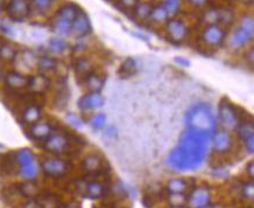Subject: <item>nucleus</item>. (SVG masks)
<instances>
[{"instance_id":"obj_40","label":"nucleus","mask_w":254,"mask_h":208,"mask_svg":"<svg viewBox=\"0 0 254 208\" xmlns=\"http://www.w3.org/2000/svg\"><path fill=\"white\" fill-rule=\"evenodd\" d=\"M241 27L246 29V31H249L250 33H253V20H252V18H251V17L244 18L243 25H241Z\"/></svg>"},{"instance_id":"obj_37","label":"nucleus","mask_w":254,"mask_h":208,"mask_svg":"<svg viewBox=\"0 0 254 208\" xmlns=\"http://www.w3.org/2000/svg\"><path fill=\"white\" fill-rule=\"evenodd\" d=\"M241 192H243L244 197H246V198H249V199H252L253 195H254V188H253V183H252V181H250V183L245 184V185L243 186V188H241Z\"/></svg>"},{"instance_id":"obj_22","label":"nucleus","mask_w":254,"mask_h":208,"mask_svg":"<svg viewBox=\"0 0 254 208\" xmlns=\"http://www.w3.org/2000/svg\"><path fill=\"white\" fill-rule=\"evenodd\" d=\"M16 162L18 163V165L20 166V168L34 164L35 163L34 153L32 152L29 148H21V150L17 151Z\"/></svg>"},{"instance_id":"obj_6","label":"nucleus","mask_w":254,"mask_h":208,"mask_svg":"<svg viewBox=\"0 0 254 208\" xmlns=\"http://www.w3.org/2000/svg\"><path fill=\"white\" fill-rule=\"evenodd\" d=\"M31 6L28 0H11L7 5V14L11 19L21 21L29 14Z\"/></svg>"},{"instance_id":"obj_29","label":"nucleus","mask_w":254,"mask_h":208,"mask_svg":"<svg viewBox=\"0 0 254 208\" xmlns=\"http://www.w3.org/2000/svg\"><path fill=\"white\" fill-rule=\"evenodd\" d=\"M57 64V61L54 58H50V56H41L37 60V67L43 71H49L53 70Z\"/></svg>"},{"instance_id":"obj_4","label":"nucleus","mask_w":254,"mask_h":208,"mask_svg":"<svg viewBox=\"0 0 254 208\" xmlns=\"http://www.w3.org/2000/svg\"><path fill=\"white\" fill-rule=\"evenodd\" d=\"M68 163L60 158H47L44 159L41 164V168L48 177L58 178L67 173Z\"/></svg>"},{"instance_id":"obj_10","label":"nucleus","mask_w":254,"mask_h":208,"mask_svg":"<svg viewBox=\"0 0 254 208\" xmlns=\"http://www.w3.org/2000/svg\"><path fill=\"white\" fill-rule=\"evenodd\" d=\"M104 97L100 93H89L85 94L78 100V108L82 111H88V110L99 109L104 105Z\"/></svg>"},{"instance_id":"obj_17","label":"nucleus","mask_w":254,"mask_h":208,"mask_svg":"<svg viewBox=\"0 0 254 208\" xmlns=\"http://www.w3.org/2000/svg\"><path fill=\"white\" fill-rule=\"evenodd\" d=\"M252 38V33H250L249 31L240 27L237 31L233 32V34L230 38V46L232 48H239V47H243L244 44H246Z\"/></svg>"},{"instance_id":"obj_14","label":"nucleus","mask_w":254,"mask_h":208,"mask_svg":"<svg viewBox=\"0 0 254 208\" xmlns=\"http://www.w3.org/2000/svg\"><path fill=\"white\" fill-rule=\"evenodd\" d=\"M53 133V127L47 122H36V123L32 124L31 130H29V135L32 138L39 139V141H44L49 137Z\"/></svg>"},{"instance_id":"obj_2","label":"nucleus","mask_w":254,"mask_h":208,"mask_svg":"<svg viewBox=\"0 0 254 208\" xmlns=\"http://www.w3.org/2000/svg\"><path fill=\"white\" fill-rule=\"evenodd\" d=\"M188 127L202 130L214 135L216 130V117L208 103H197L191 106L185 117Z\"/></svg>"},{"instance_id":"obj_34","label":"nucleus","mask_w":254,"mask_h":208,"mask_svg":"<svg viewBox=\"0 0 254 208\" xmlns=\"http://www.w3.org/2000/svg\"><path fill=\"white\" fill-rule=\"evenodd\" d=\"M135 14L139 18H147L150 16V12H152V6L149 4H139L137 7L134 8Z\"/></svg>"},{"instance_id":"obj_43","label":"nucleus","mask_w":254,"mask_h":208,"mask_svg":"<svg viewBox=\"0 0 254 208\" xmlns=\"http://www.w3.org/2000/svg\"><path fill=\"white\" fill-rule=\"evenodd\" d=\"M105 135L108 136V137H111V138H114L117 136V130L114 126H109L106 127L105 130Z\"/></svg>"},{"instance_id":"obj_39","label":"nucleus","mask_w":254,"mask_h":208,"mask_svg":"<svg viewBox=\"0 0 254 208\" xmlns=\"http://www.w3.org/2000/svg\"><path fill=\"white\" fill-rule=\"evenodd\" d=\"M212 174H214V177L219 178V179H221V178L227 177V175H229V172H227L225 168L217 166V167L212 168Z\"/></svg>"},{"instance_id":"obj_42","label":"nucleus","mask_w":254,"mask_h":208,"mask_svg":"<svg viewBox=\"0 0 254 208\" xmlns=\"http://www.w3.org/2000/svg\"><path fill=\"white\" fill-rule=\"evenodd\" d=\"M175 62H176L177 64H179V66L184 67V68H187V67L190 66V61H189L188 59L182 58V56H177V58L175 59Z\"/></svg>"},{"instance_id":"obj_19","label":"nucleus","mask_w":254,"mask_h":208,"mask_svg":"<svg viewBox=\"0 0 254 208\" xmlns=\"http://www.w3.org/2000/svg\"><path fill=\"white\" fill-rule=\"evenodd\" d=\"M85 84L90 93H100L104 88V80L96 73H89L85 75Z\"/></svg>"},{"instance_id":"obj_47","label":"nucleus","mask_w":254,"mask_h":208,"mask_svg":"<svg viewBox=\"0 0 254 208\" xmlns=\"http://www.w3.org/2000/svg\"><path fill=\"white\" fill-rule=\"evenodd\" d=\"M247 59H249L251 66H252V64H253V49H252V48L250 49V52H249V58H247Z\"/></svg>"},{"instance_id":"obj_13","label":"nucleus","mask_w":254,"mask_h":208,"mask_svg":"<svg viewBox=\"0 0 254 208\" xmlns=\"http://www.w3.org/2000/svg\"><path fill=\"white\" fill-rule=\"evenodd\" d=\"M167 31L171 40L175 41V42L183 41L188 35L187 26L182 21H180V20H171V21L168 22Z\"/></svg>"},{"instance_id":"obj_41","label":"nucleus","mask_w":254,"mask_h":208,"mask_svg":"<svg viewBox=\"0 0 254 208\" xmlns=\"http://www.w3.org/2000/svg\"><path fill=\"white\" fill-rule=\"evenodd\" d=\"M23 208H42V204H40L39 201L31 199L27 203L23 205Z\"/></svg>"},{"instance_id":"obj_9","label":"nucleus","mask_w":254,"mask_h":208,"mask_svg":"<svg viewBox=\"0 0 254 208\" xmlns=\"http://www.w3.org/2000/svg\"><path fill=\"white\" fill-rule=\"evenodd\" d=\"M211 145L217 153H225L232 146V138L227 131H216L211 137Z\"/></svg>"},{"instance_id":"obj_53","label":"nucleus","mask_w":254,"mask_h":208,"mask_svg":"<svg viewBox=\"0 0 254 208\" xmlns=\"http://www.w3.org/2000/svg\"><path fill=\"white\" fill-rule=\"evenodd\" d=\"M1 2H2V0H0V5H1Z\"/></svg>"},{"instance_id":"obj_38","label":"nucleus","mask_w":254,"mask_h":208,"mask_svg":"<svg viewBox=\"0 0 254 208\" xmlns=\"http://www.w3.org/2000/svg\"><path fill=\"white\" fill-rule=\"evenodd\" d=\"M163 6L164 8H166V11L168 12V14H169L170 12H176V10L180 6V0H167L166 4Z\"/></svg>"},{"instance_id":"obj_48","label":"nucleus","mask_w":254,"mask_h":208,"mask_svg":"<svg viewBox=\"0 0 254 208\" xmlns=\"http://www.w3.org/2000/svg\"><path fill=\"white\" fill-rule=\"evenodd\" d=\"M171 208H190V207L184 206V205H175V206H173Z\"/></svg>"},{"instance_id":"obj_12","label":"nucleus","mask_w":254,"mask_h":208,"mask_svg":"<svg viewBox=\"0 0 254 208\" xmlns=\"http://www.w3.org/2000/svg\"><path fill=\"white\" fill-rule=\"evenodd\" d=\"M203 39L210 46H220L225 39V32L218 25H211L204 29Z\"/></svg>"},{"instance_id":"obj_11","label":"nucleus","mask_w":254,"mask_h":208,"mask_svg":"<svg viewBox=\"0 0 254 208\" xmlns=\"http://www.w3.org/2000/svg\"><path fill=\"white\" fill-rule=\"evenodd\" d=\"M72 31L76 37L82 38L91 32V23L87 14L83 11H79L72 23Z\"/></svg>"},{"instance_id":"obj_24","label":"nucleus","mask_w":254,"mask_h":208,"mask_svg":"<svg viewBox=\"0 0 254 208\" xmlns=\"http://www.w3.org/2000/svg\"><path fill=\"white\" fill-rule=\"evenodd\" d=\"M83 168L90 173H94L102 168V160L97 154H89L83 160Z\"/></svg>"},{"instance_id":"obj_30","label":"nucleus","mask_w":254,"mask_h":208,"mask_svg":"<svg viewBox=\"0 0 254 208\" xmlns=\"http://www.w3.org/2000/svg\"><path fill=\"white\" fill-rule=\"evenodd\" d=\"M106 124V116L103 112L94 114L90 120V125L94 130H100L105 126Z\"/></svg>"},{"instance_id":"obj_44","label":"nucleus","mask_w":254,"mask_h":208,"mask_svg":"<svg viewBox=\"0 0 254 208\" xmlns=\"http://www.w3.org/2000/svg\"><path fill=\"white\" fill-rule=\"evenodd\" d=\"M120 1H122V4L125 6H133L135 2H137V0H120Z\"/></svg>"},{"instance_id":"obj_16","label":"nucleus","mask_w":254,"mask_h":208,"mask_svg":"<svg viewBox=\"0 0 254 208\" xmlns=\"http://www.w3.org/2000/svg\"><path fill=\"white\" fill-rule=\"evenodd\" d=\"M105 188L99 181H88L83 186V195L88 199H99L104 195Z\"/></svg>"},{"instance_id":"obj_32","label":"nucleus","mask_w":254,"mask_h":208,"mask_svg":"<svg viewBox=\"0 0 254 208\" xmlns=\"http://www.w3.org/2000/svg\"><path fill=\"white\" fill-rule=\"evenodd\" d=\"M90 61L87 60V59H79L75 63L76 73L81 74V75H87V74L90 73Z\"/></svg>"},{"instance_id":"obj_18","label":"nucleus","mask_w":254,"mask_h":208,"mask_svg":"<svg viewBox=\"0 0 254 208\" xmlns=\"http://www.w3.org/2000/svg\"><path fill=\"white\" fill-rule=\"evenodd\" d=\"M49 82L48 79L43 75H33L28 77V85L29 90L33 91L35 94H41L47 90Z\"/></svg>"},{"instance_id":"obj_3","label":"nucleus","mask_w":254,"mask_h":208,"mask_svg":"<svg viewBox=\"0 0 254 208\" xmlns=\"http://www.w3.org/2000/svg\"><path fill=\"white\" fill-rule=\"evenodd\" d=\"M218 118L226 129H236L239 123L238 114L229 101L223 100L218 106Z\"/></svg>"},{"instance_id":"obj_23","label":"nucleus","mask_w":254,"mask_h":208,"mask_svg":"<svg viewBox=\"0 0 254 208\" xmlns=\"http://www.w3.org/2000/svg\"><path fill=\"white\" fill-rule=\"evenodd\" d=\"M168 191L173 194H183L188 188V183L182 178H174L167 184Z\"/></svg>"},{"instance_id":"obj_1","label":"nucleus","mask_w":254,"mask_h":208,"mask_svg":"<svg viewBox=\"0 0 254 208\" xmlns=\"http://www.w3.org/2000/svg\"><path fill=\"white\" fill-rule=\"evenodd\" d=\"M211 137V133L187 127L176 146L168 154V165L176 171L197 170L205 162Z\"/></svg>"},{"instance_id":"obj_26","label":"nucleus","mask_w":254,"mask_h":208,"mask_svg":"<svg viewBox=\"0 0 254 208\" xmlns=\"http://www.w3.org/2000/svg\"><path fill=\"white\" fill-rule=\"evenodd\" d=\"M54 31L57 32V33L61 35L69 34V32L72 31V22L56 17V19L54 21Z\"/></svg>"},{"instance_id":"obj_28","label":"nucleus","mask_w":254,"mask_h":208,"mask_svg":"<svg viewBox=\"0 0 254 208\" xmlns=\"http://www.w3.org/2000/svg\"><path fill=\"white\" fill-rule=\"evenodd\" d=\"M17 55V50L11 43H1L0 44V58L4 60H13L14 56Z\"/></svg>"},{"instance_id":"obj_27","label":"nucleus","mask_w":254,"mask_h":208,"mask_svg":"<svg viewBox=\"0 0 254 208\" xmlns=\"http://www.w3.org/2000/svg\"><path fill=\"white\" fill-rule=\"evenodd\" d=\"M68 44L63 39L61 38H53L50 39L49 41V48L53 53H56V54H61L63 53L64 50L67 49Z\"/></svg>"},{"instance_id":"obj_33","label":"nucleus","mask_w":254,"mask_h":208,"mask_svg":"<svg viewBox=\"0 0 254 208\" xmlns=\"http://www.w3.org/2000/svg\"><path fill=\"white\" fill-rule=\"evenodd\" d=\"M134 71H135V61L133 60V59H127V60L122 64V67H120L119 73L124 76H129L132 75Z\"/></svg>"},{"instance_id":"obj_50","label":"nucleus","mask_w":254,"mask_h":208,"mask_svg":"<svg viewBox=\"0 0 254 208\" xmlns=\"http://www.w3.org/2000/svg\"><path fill=\"white\" fill-rule=\"evenodd\" d=\"M2 77H4V71H2L1 68H0V80H1Z\"/></svg>"},{"instance_id":"obj_49","label":"nucleus","mask_w":254,"mask_h":208,"mask_svg":"<svg viewBox=\"0 0 254 208\" xmlns=\"http://www.w3.org/2000/svg\"><path fill=\"white\" fill-rule=\"evenodd\" d=\"M62 208H78V207L75 206V205H67V206H63Z\"/></svg>"},{"instance_id":"obj_5","label":"nucleus","mask_w":254,"mask_h":208,"mask_svg":"<svg viewBox=\"0 0 254 208\" xmlns=\"http://www.w3.org/2000/svg\"><path fill=\"white\" fill-rule=\"evenodd\" d=\"M210 199L211 193L208 187H196L189 197V205L190 208H206L210 205Z\"/></svg>"},{"instance_id":"obj_25","label":"nucleus","mask_w":254,"mask_h":208,"mask_svg":"<svg viewBox=\"0 0 254 208\" xmlns=\"http://www.w3.org/2000/svg\"><path fill=\"white\" fill-rule=\"evenodd\" d=\"M19 191L23 197L33 199L36 197L37 193H39V186H37L34 181L28 180V181H25V183L19 186Z\"/></svg>"},{"instance_id":"obj_36","label":"nucleus","mask_w":254,"mask_h":208,"mask_svg":"<svg viewBox=\"0 0 254 208\" xmlns=\"http://www.w3.org/2000/svg\"><path fill=\"white\" fill-rule=\"evenodd\" d=\"M67 121L69 122L72 125L75 127H82L83 126V121H82L81 117H78L77 115L73 114V112H68L67 114Z\"/></svg>"},{"instance_id":"obj_21","label":"nucleus","mask_w":254,"mask_h":208,"mask_svg":"<svg viewBox=\"0 0 254 208\" xmlns=\"http://www.w3.org/2000/svg\"><path fill=\"white\" fill-rule=\"evenodd\" d=\"M78 7L76 6L75 4H66L64 6H62V7L58 10L57 12V18H61V19L63 20H67V21L72 22L73 21V19H75L76 16L78 14Z\"/></svg>"},{"instance_id":"obj_20","label":"nucleus","mask_w":254,"mask_h":208,"mask_svg":"<svg viewBox=\"0 0 254 208\" xmlns=\"http://www.w3.org/2000/svg\"><path fill=\"white\" fill-rule=\"evenodd\" d=\"M42 116V110L39 105H29L22 111V121L27 124H34L40 121Z\"/></svg>"},{"instance_id":"obj_31","label":"nucleus","mask_w":254,"mask_h":208,"mask_svg":"<svg viewBox=\"0 0 254 208\" xmlns=\"http://www.w3.org/2000/svg\"><path fill=\"white\" fill-rule=\"evenodd\" d=\"M150 16H152V18L155 20V21H163V20L167 19L168 12L166 11V8H164V6L160 5L152 8Z\"/></svg>"},{"instance_id":"obj_35","label":"nucleus","mask_w":254,"mask_h":208,"mask_svg":"<svg viewBox=\"0 0 254 208\" xmlns=\"http://www.w3.org/2000/svg\"><path fill=\"white\" fill-rule=\"evenodd\" d=\"M32 2H33L37 10L43 12L48 10L53 2H54V0H32Z\"/></svg>"},{"instance_id":"obj_15","label":"nucleus","mask_w":254,"mask_h":208,"mask_svg":"<svg viewBox=\"0 0 254 208\" xmlns=\"http://www.w3.org/2000/svg\"><path fill=\"white\" fill-rule=\"evenodd\" d=\"M5 82L7 87L14 90H20V89L26 88L28 85V77L18 73V71H10L5 76Z\"/></svg>"},{"instance_id":"obj_52","label":"nucleus","mask_w":254,"mask_h":208,"mask_svg":"<svg viewBox=\"0 0 254 208\" xmlns=\"http://www.w3.org/2000/svg\"><path fill=\"white\" fill-rule=\"evenodd\" d=\"M210 208H223V207H221V206H212Z\"/></svg>"},{"instance_id":"obj_51","label":"nucleus","mask_w":254,"mask_h":208,"mask_svg":"<svg viewBox=\"0 0 254 208\" xmlns=\"http://www.w3.org/2000/svg\"><path fill=\"white\" fill-rule=\"evenodd\" d=\"M243 2H247V4H251V2L253 1V0H241Z\"/></svg>"},{"instance_id":"obj_8","label":"nucleus","mask_w":254,"mask_h":208,"mask_svg":"<svg viewBox=\"0 0 254 208\" xmlns=\"http://www.w3.org/2000/svg\"><path fill=\"white\" fill-rule=\"evenodd\" d=\"M68 146V139L62 133H52L48 138L44 139V148L52 153H62Z\"/></svg>"},{"instance_id":"obj_7","label":"nucleus","mask_w":254,"mask_h":208,"mask_svg":"<svg viewBox=\"0 0 254 208\" xmlns=\"http://www.w3.org/2000/svg\"><path fill=\"white\" fill-rule=\"evenodd\" d=\"M239 137L243 139L245 147L249 153H253L254 150V126L252 122H239L237 127Z\"/></svg>"},{"instance_id":"obj_46","label":"nucleus","mask_w":254,"mask_h":208,"mask_svg":"<svg viewBox=\"0 0 254 208\" xmlns=\"http://www.w3.org/2000/svg\"><path fill=\"white\" fill-rule=\"evenodd\" d=\"M189 1H190L191 4L200 6V5H203L204 2H206V0H189Z\"/></svg>"},{"instance_id":"obj_45","label":"nucleus","mask_w":254,"mask_h":208,"mask_svg":"<svg viewBox=\"0 0 254 208\" xmlns=\"http://www.w3.org/2000/svg\"><path fill=\"white\" fill-rule=\"evenodd\" d=\"M246 170H247V172H249L250 177L253 178V162H250V163H249V165H247Z\"/></svg>"}]
</instances>
